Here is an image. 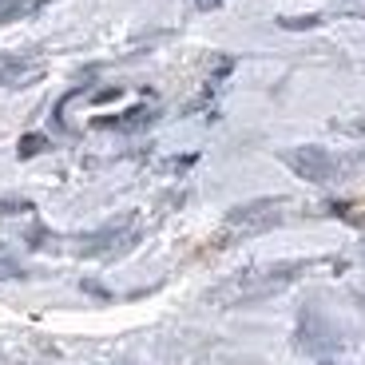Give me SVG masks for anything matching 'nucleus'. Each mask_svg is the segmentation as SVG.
<instances>
[{
	"label": "nucleus",
	"instance_id": "4",
	"mask_svg": "<svg viewBox=\"0 0 365 365\" xmlns=\"http://www.w3.org/2000/svg\"><path fill=\"white\" fill-rule=\"evenodd\" d=\"M147 119H151V111H147V108H131V111H123V119H108V123H115V128L131 131V128H143Z\"/></svg>",
	"mask_w": 365,
	"mask_h": 365
},
{
	"label": "nucleus",
	"instance_id": "7",
	"mask_svg": "<svg viewBox=\"0 0 365 365\" xmlns=\"http://www.w3.org/2000/svg\"><path fill=\"white\" fill-rule=\"evenodd\" d=\"M314 24H318V16H298V20L286 16V20H282V28H314Z\"/></svg>",
	"mask_w": 365,
	"mask_h": 365
},
{
	"label": "nucleus",
	"instance_id": "5",
	"mask_svg": "<svg viewBox=\"0 0 365 365\" xmlns=\"http://www.w3.org/2000/svg\"><path fill=\"white\" fill-rule=\"evenodd\" d=\"M44 143H48L44 135H24V139H20V159H32V155H40V151H44Z\"/></svg>",
	"mask_w": 365,
	"mask_h": 365
},
{
	"label": "nucleus",
	"instance_id": "8",
	"mask_svg": "<svg viewBox=\"0 0 365 365\" xmlns=\"http://www.w3.org/2000/svg\"><path fill=\"white\" fill-rule=\"evenodd\" d=\"M0 278H20V266H9V262H0Z\"/></svg>",
	"mask_w": 365,
	"mask_h": 365
},
{
	"label": "nucleus",
	"instance_id": "6",
	"mask_svg": "<svg viewBox=\"0 0 365 365\" xmlns=\"http://www.w3.org/2000/svg\"><path fill=\"white\" fill-rule=\"evenodd\" d=\"M119 96H123V88H103V91H96V96H91V103H115Z\"/></svg>",
	"mask_w": 365,
	"mask_h": 365
},
{
	"label": "nucleus",
	"instance_id": "3",
	"mask_svg": "<svg viewBox=\"0 0 365 365\" xmlns=\"http://www.w3.org/2000/svg\"><path fill=\"white\" fill-rule=\"evenodd\" d=\"M44 0H9V4H0V24L4 20H12V16H28L32 9H40Z\"/></svg>",
	"mask_w": 365,
	"mask_h": 365
},
{
	"label": "nucleus",
	"instance_id": "2",
	"mask_svg": "<svg viewBox=\"0 0 365 365\" xmlns=\"http://www.w3.org/2000/svg\"><path fill=\"white\" fill-rule=\"evenodd\" d=\"M282 202L278 199H262V202H250V207H238V210H230V227H238V230H266V227H274V222L282 219Z\"/></svg>",
	"mask_w": 365,
	"mask_h": 365
},
{
	"label": "nucleus",
	"instance_id": "1",
	"mask_svg": "<svg viewBox=\"0 0 365 365\" xmlns=\"http://www.w3.org/2000/svg\"><path fill=\"white\" fill-rule=\"evenodd\" d=\"M286 163L294 167V175L306 182H329L334 175H338V159L329 155L326 147H294L290 155H286Z\"/></svg>",
	"mask_w": 365,
	"mask_h": 365
},
{
	"label": "nucleus",
	"instance_id": "9",
	"mask_svg": "<svg viewBox=\"0 0 365 365\" xmlns=\"http://www.w3.org/2000/svg\"><path fill=\"white\" fill-rule=\"evenodd\" d=\"M195 4H199V9H202V12H210V9H219L222 0H195Z\"/></svg>",
	"mask_w": 365,
	"mask_h": 365
}]
</instances>
